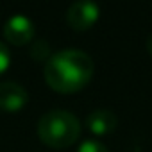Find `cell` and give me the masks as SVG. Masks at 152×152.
Masks as SVG:
<instances>
[{"label": "cell", "instance_id": "6", "mask_svg": "<svg viewBox=\"0 0 152 152\" xmlns=\"http://www.w3.org/2000/svg\"><path fill=\"white\" fill-rule=\"evenodd\" d=\"M116 125H118V118L109 109H95L86 116V127L97 136L113 132L116 129Z\"/></svg>", "mask_w": 152, "mask_h": 152}, {"label": "cell", "instance_id": "4", "mask_svg": "<svg viewBox=\"0 0 152 152\" xmlns=\"http://www.w3.org/2000/svg\"><path fill=\"white\" fill-rule=\"evenodd\" d=\"M4 38L13 45H27L34 38V23L25 15H13L4 23Z\"/></svg>", "mask_w": 152, "mask_h": 152}, {"label": "cell", "instance_id": "2", "mask_svg": "<svg viewBox=\"0 0 152 152\" xmlns=\"http://www.w3.org/2000/svg\"><path fill=\"white\" fill-rule=\"evenodd\" d=\"M38 136L47 147L66 148L79 140L81 124L70 111L52 109L38 120Z\"/></svg>", "mask_w": 152, "mask_h": 152}, {"label": "cell", "instance_id": "7", "mask_svg": "<svg viewBox=\"0 0 152 152\" xmlns=\"http://www.w3.org/2000/svg\"><path fill=\"white\" fill-rule=\"evenodd\" d=\"M31 52H36V54H32V57L34 59H38V61H41V59H45V63H47V59L52 56L50 54V48H48V43L47 41H36L32 47H31Z\"/></svg>", "mask_w": 152, "mask_h": 152}, {"label": "cell", "instance_id": "8", "mask_svg": "<svg viewBox=\"0 0 152 152\" xmlns=\"http://www.w3.org/2000/svg\"><path fill=\"white\" fill-rule=\"evenodd\" d=\"M77 152H109V150L106 148V145H102L97 140H86L79 145Z\"/></svg>", "mask_w": 152, "mask_h": 152}, {"label": "cell", "instance_id": "1", "mask_svg": "<svg viewBox=\"0 0 152 152\" xmlns=\"http://www.w3.org/2000/svg\"><path fill=\"white\" fill-rule=\"evenodd\" d=\"M93 59L77 48H64L52 54L45 63V81L59 93H75L83 90L93 77Z\"/></svg>", "mask_w": 152, "mask_h": 152}, {"label": "cell", "instance_id": "10", "mask_svg": "<svg viewBox=\"0 0 152 152\" xmlns=\"http://www.w3.org/2000/svg\"><path fill=\"white\" fill-rule=\"evenodd\" d=\"M147 50L150 52V56H152V34L147 38Z\"/></svg>", "mask_w": 152, "mask_h": 152}, {"label": "cell", "instance_id": "5", "mask_svg": "<svg viewBox=\"0 0 152 152\" xmlns=\"http://www.w3.org/2000/svg\"><path fill=\"white\" fill-rule=\"evenodd\" d=\"M29 100V93L27 90L13 81L7 83H0V109L13 113V111H20Z\"/></svg>", "mask_w": 152, "mask_h": 152}, {"label": "cell", "instance_id": "3", "mask_svg": "<svg viewBox=\"0 0 152 152\" xmlns=\"http://www.w3.org/2000/svg\"><path fill=\"white\" fill-rule=\"evenodd\" d=\"M100 16V7L90 0L73 2L66 9V22L75 31H88Z\"/></svg>", "mask_w": 152, "mask_h": 152}, {"label": "cell", "instance_id": "9", "mask_svg": "<svg viewBox=\"0 0 152 152\" xmlns=\"http://www.w3.org/2000/svg\"><path fill=\"white\" fill-rule=\"evenodd\" d=\"M11 64V54H9V48L4 45V43H0V75H2Z\"/></svg>", "mask_w": 152, "mask_h": 152}]
</instances>
